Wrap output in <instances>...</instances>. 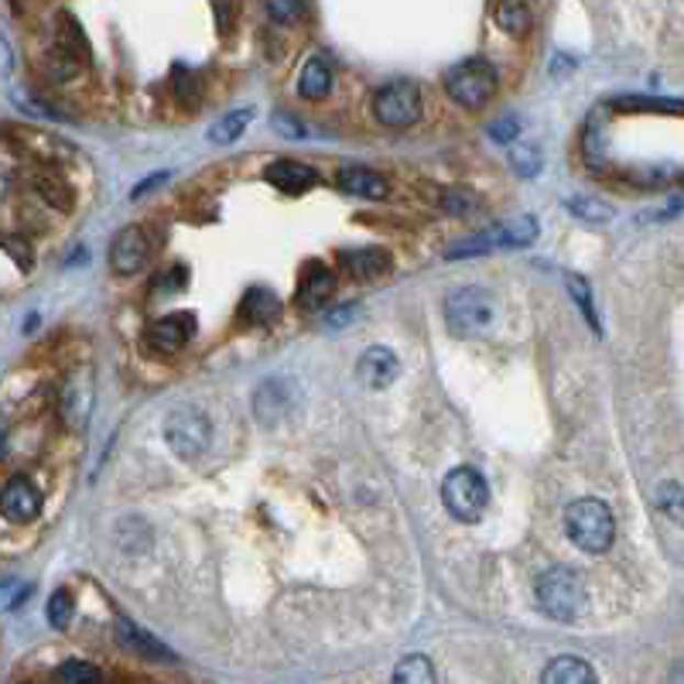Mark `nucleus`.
Returning <instances> with one entry per match:
<instances>
[{"mask_svg": "<svg viewBox=\"0 0 684 684\" xmlns=\"http://www.w3.org/2000/svg\"><path fill=\"white\" fill-rule=\"evenodd\" d=\"M569 209L578 220H588V223H609L616 216V209L603 199H569Z\"/></svg>", "mask_w": 684, "mask_h": 684, "instance_id": "24", "label": "nucleus"}, {"mask_svg": "<svg viewBox=\"0 0 684 684\" xmlns=\"http://www.w3.org/2000/svg\"><path fill=\"white\" fill-rule=\"evenodd\" d=\"M4 593H8V609H14V606L21 603V596H31V585L8 582V585H4Z\"/></svg>", "mask_w": 684, "mask_h": 684, "instance_id": "37", "label": "nucleus"}, {"mask_svg": "<svg viewBox=\"0 0 684 684\" xmlns=\"http://www.w3.org/2000/svg\"><path fill=\"white\" fill-rule=\"evenodd\" d=\"M168 181V175H154V178H147V181H141L137 189H134V199H141V196H147L154 185H165Z\"/></svg>", "mask_w": 684, "mask_h": 684, "instance_id": "39", "label": "nucleus"}, {"mask_svg": "<svg viewBox=\"0 0 684 684\" xmlns=\"http://www.w3.org/2000/svg\"><path fill=\"white\" fill-rule=\"evenodd\" d=\"M147 233L137 230V227H128V230H120L117 240L110 243V267L117 274H137L147 261Z\"/></svg>", "mask_w": 684, "mask_h": 684, "instance_id": "10", "label": "nucleus"}, {"mask_svg": "<svg viewBox=\"0 0 684 684\" xmlns=\"http://www.w3.org/2000/svg\"><path fill=\"white\" fill-rule=\"evenodd\" d=\"M489 137L500 141V144H510L514 137H520V120L517 117H507V120H496L489 128Z\"/></svg>", "mask_w": 684, "mask_h": 684, "instance_id": "34", "label": "nucleus"}, {"mask_svg": "<svg viewBox=\"0 0 684 684\" xmlns=\"http://www.w3.org/2000/svg\"><path fill=\"white\" fill-rule=\"evenodd\" d=\"M671 684H684V661H677V664H674V671H671Z\"/></svg>", "mask_w": 684, "mask_h": 684, "instance_id": "40", "label": "nucleus"}, {"mask_svg": "<svg viewBox=\"0 0 684 684\" xmlns=\"http://www.w3.org/2000/svg\"><path fill=\"white\" fill-rule=\"evenodd\" d=\"M335 291V274L329 271V264L322 261H308L305 271H301V285H298V308H305V312H316V308H322L329 301V295Z\"/></svg>", "mask_w": 684, "mask_h": 684, "instance_id": "9", "label": "nucleus"}, {"mask_svg": "<svg viewBox=\"0 0 684 684\" xmlns=\"http://www.w3.org/2000/svg\"><path fill=\"white\" fill-rule=\"evenodd\" d=\"M298 92L305 100H326L329 92H332V69H329V62L326 58H308L305 62V69L298 76Z\"/></svg>", "mask_w": 684, "mask_h": 684, "instance_id": "18", "label": "nucleus"}, {"mask_svg": "<svg viewBox=\"0 0 684 684\" xmlns=\"http://www.w3.org/2000/svg\"><path fill=\"white\" fill-rule=\"evenodd\" d=\"M493 295L486 288L465 285L445 298V322L455 335H483L493 326Z\"/></svg>", "mask_w": 684, "mask_h": 684, "instance_id": "4", "label": "nucleus"}, {"mask_svg": "<svg viewBox=\"0 0 684 684\" xmlns=\"http://www.w3.org/2000/svg\"><path fill=\"white\" fill-rule=\"evenodd\" d=\"M496 21H500V27L510 31V35H523V31L531 27V11L523 4H500L496 8Z\"/></svg>", "mask_w": 684, "mask_h": 684, "instance_id": "25", "label": "nucleus"}, {"mask_svg": "<svg viewBox=\"0 0 684 684\" xmlns=\"http://www.w3.org/2000/svg\"><path fill=\"white\" fill-rule=\"evenodd\" d=\"M0 507H4V517L14 523H27L42 514V493L31 486L24 476H14L4 486V496H0Z\"/></svg>", "mask_w": 684, "mask_h": 684, "instance_id": "12", "label": "nucleus"}, {"mask_svg": "<svg viewBox=\"0 0 684 684\" xmlns=\"http://www.w3.org/2000/svg\"><path fill=\"white\" fill-rule=\"evenodd\" d=\"M373 117H377L384 128H411L421 117V89L411 79H394L377 89L373 97Z\"/></svg>", "mask_w": 684, "mask_h": 684, "instance_id": "7", "label": "nucleus"}, {"mask_svg": "<svg viewBox=\"0 0 684 684\" xmlns=\"http://www.w3.org/2000/svg\"><path fill=\"white\" fill-rule=\"evenodd\" d=\"M192 332H196V316H189V312H172V316H165L158 322H151L144 342H147L151 353L172 356V353H178L185 342L192 339Z\"/></svg>", "mask_w": 684, "mask_h": 684, "instance_id": "8", "label": "nucleus"}, {"mask_svg": "<svg viewBox=\"0 0 684 684\" xmlns=\"http://www.w3.org/2000/svg\"><path fill=\"white\" fill-rule=\"evenodd\" d=\"M264 178L274 185L277 192H285V196H301V192H308V189H312V185L319 181V172H316L312 165H301V162L282 158V162L267 165Z\"/></svg>", "mask_w": 684, "mask_h": 684, "instance_id": "14", "label": "nucleus"}, {"mask_svg": "<svg viewBox=\"0 0 684 684\" xmlns=\"http://www.w3.org/2000/svg\"><path fill=\"white\" fill-rule=\"evenodd\" d=\"M117 640L131 650V654H137V658H147V661H175V654L172 650L162 643V640H154L147 630H141V627H134L131 619H117Z\"/></svg>", "mask_w": 684, "mask_h": 684, "instance_id": "16", "label": "nucleus"}, {"mask_svg": "<svg viewBox=\"0 0 684 684\" xmlns=\"http://www.w3.org/2000/svg\"><path fill=\"white\" fill-rule=\"evenodd\" d=\"M100 671L86 661H66L58 668V684H100Z\"/></svg>", "mask_w": 684, "mask_h": 684, "instance_id": "26", "label": "nucleus"}, {"mask_svg": "<svg viewBox=\"0 0 684 684\" xmlns=\"http://www.w3.org/2000/svg\"><path fill=\"white\" fill-rule=\"evenodd\" d=\"M390 684H439V677H434V668L424 654H408L394 668Z\"/></svg>", "mask_w": 684, "mask_h": 684, "instance_id": "21", "label": "nucleus"}, {"mask_svg": "<svg viewBox=\"0 0 684 684\" xmlns=\"http://www.w3.org/2000/svg\"><path fill=\"white\" fill-rule=\"evenodd\" d=\"M514 168H517L520 175H538V168H541L538 151H534V147H517V151H514Z\"/></svg>", "mask_w": 684, "mask_h": 684, "instance_id": "32", "label": "nucleus"}, {"mask_svg": "<svg viewBox=\"0 0 684 684\" xmlns=\"http://www.w3.org/2000/svg\"><path fill=\"white\" fill-rule=\"evenodd\" d=\"M196 89H199L196 76H189L185 69H175V97H178L181 107H189L196 100Z\"/></svg>", "mask_w": 684, "mask_h": 684, "instance_id": "30", "label": "nucleus"}, {"mask_svg": "<svg viewBox=\"0 0 684 684\" xmlns=\"http://www.w3.org/2000/svg\"><path fill=\"white\" fill-rule=\"evenodd\" d=\"M48 624L55 630H69V624H73V596L66 593V588H58V593L48 599Z\"/></svg>", "mask_w": 684, "mask_h": 684, "instance_id": "27", "label": "nucleus"}, {"mask_svg": "<svg viewBox=\"0 0 684 684\" xmlns=\"http://www.w3.org/2000/svg\"><path fill=\"white\" fill-rule=\"evenodd\" d=\"M35 189H42V196L48 199V202H58L62 209H69V196H66V185L62 181H52V178H35Z\"/></svg>", "mask_w": 684, "mask_h": 684, "instance_id": "31", "label": "nucleus"}, {"mask_svg": "<svg viewBox=\"0 0 684 684\" xmlns=\"http://www.w3.org/2000/svg\"><path fill=\"white\" fill-rule=\"evenodd\" d=\"M288 404H291V390H288L285 380H267V384L257 390V397H254L257 418H261L264 424H271L274 418H282V415L288 411Z\"/></svg>", "mask_w": 684, "mask_h": 684, "instance_id": "20", "label": "nucleus"}, {"mask_svg": "<svg viewBox=\"0 0 684 684\" xmlns=\"http://www.w3.org/2000/svg\"><path fill=\"white\" fill-rule=\"evenodd\" d=\"M267 18H274V21H295V18H301V4H285V0H271V4H267Z\"/></svg>", "mask_w": 684, "mask_h": 684, "instance_id": "36", "label": "nucleus"}, {"mask_svg": "<svg viewBox=\"0 0 684 684\" xmlns=\"http://www.w3.org/2000/svg\"><path fill=\"white\" fill-rule=\"evenodd\" d=\"M4 243H8V254H11V257H14V261L21 264V267H31V254H24V251H21V246H24V243H21L18 236H8Z\"/></svg>", "mask_w": 684, "mask_h": 684, "instance_id": "38", "label": "nucleus"}, {"mask_svg": "<svg viewBox=\"0 0 684 684\" xmlns=\"http://www.w3.org/2000/svg\"><path fill=\"white\" fill-rule=\"evenodd\" d=\"M534 596L544 616L558 619V624H572L585 609V582L575 569L569 565H551L538 575Z\"/></svg>", "mask_w": 684, "mask_h": 684, "instance_id": "1", "label": "nucleus"}, {"mask_svg": "<svg viewBox=\"0 0 684 684\" xmlns=\"http://www.w3.org/2000/svg\"><path fill=\"white\" fill-rule=\"evenodd\" d=\"M565 534L585 554H603V551H609L613 548V538H616L613 510L603 500H596V496H582V500L569 504V510H565Z\"/></svg>", "mask_w": 684, "mask_h": 684, "instance_id": "2", "label": "nucleus"}, {"mask_svg": "<svg viewBox=\"0 0 684 684\" xmlns=\"http://www.w3.org/2000/svg\"><path fill=\"white\" fill-rule=\"evenodd\" d=\"M339 267L346 271L353 282H377V277L390 274L394 261L380 246H356V251H342Z\"/></svg>", "mask_w": 684, "mask_h": 684, "instance_id": "11", "label": "nucleus"}, {"mask_svg": "<svg viewBox=\"0 0 684 684\" xmlns=\"http://www.w3.org/2000/svg\"><path fill=\"white\" fill-rule=\"evenodd\" d=\"M335 185H339V192L360 196V199H384L390 192V181L380 172L363 168V165H346L339 172Z\"/></svg>", "mask_w": 684, "mask_h": 684, "instance_id": "15", "label": "nucleus"}, {"mask_svg": "<svg viewBox=\"0 0 684 684\" xmlns=\"http://www.w3.org/2000/svg\"><path fill=\"white\" fill-rule=\"evenodd\" d=\"M565 282H569V291L575 295V301L582 305V312H585L588 326H593V332L603 335V326H599V319H596V308H593V295H588V285L582 282V277H575V274H569Z\"/></svg>", "mask_w": 684, "mask_h": 684, "instance_id": "28", "label": "nucleus"}, {"mask_svg": "<svg viewBox=\"0 0 684 684\" xmlns=\"http://www.w3.org/2000/svg\"><path fill=\"white\" fill-rule=\"evenodd\" d=\"M251 110H230L227 117H220L212 123V131H209V137L216 141V144H230V141H236L243 131H246V123H251Z\"/></svg>", "mask_w": 684, "mask_h": 684, "instance_id": "23", "label": "nucleus"}, {"mask_svg": "<svg viewBox=\"0 0 684 684\" xmlns=\"http://www.w3.org/2000/svg\"><path fill=\"white\" fill-rule=\"evenodd\" d=\"M212 439V424L199 408H178L165 421V442L181 462H196Z\"/></svg>", "mask_w": 684, "mask_h": 684, "instance_id": "6", "label": "nucleus"}, {"mask_svg": "<svg viewBox=\"0 0 684 684\" xmlns=\"http://www.w3.org/2000/svg\"><path fill=\"white\" fill-rule=\"evenodd\" d=\"M654 500H658V510H661L671 523L684 527V486H681V483L664 479V483L658 486V493H654Z\"/></svg>", "mask_w": 684, "mask_h": 684, "instance_id": "22", "label": "nucleus"}, {"mask_svg": "<svg viewBox=\"0 0 684 684\" xmlns=\"http://www.w3.org/2000/svg\"><path fill=\"white\" fill-rule=\"evenodd\" d=\"M541 684H599V677H596V671L588 668L582 658L565 654V658H554V661L544 668Z\"/></svg>", "mask_w": 684, "mask_h": 684, "instance_id": "17", "label": "nucleus"}, {"mask_svg": "<svg viewBox=\"0 0 684 684\" xmlns=\"http://www.w3.org/2000/svg\"><path fill=\"white\" fill-rule=\"evenodd\" d=\"M397 373H400V363L397 356L387 350V346H369L360 363H356V377L369 387V390H384L397 380Z\"/></svg>", "mask_w": 684, "mask_h": 684, "instance_id": "13", "label": "nucleus"}, {"mask_svg": "<svg viewBox=\"0 0 684 684\" xmlns=\"http://www.w3.org/2000/svg\"><path fill=\"white\" fill-rule=\"evenodd\" d=\"M282 316V298L267 288H251L243 295V319L251 326H271Z\"/></svg>", "mask_w": 684, "mask_h": 684, "instance_id": "19", "label": "nucleus"}, {"mask_svg": "<svg viewBox=\"0 0 684 684\" xmlns=\"http://www.w3.org/2000/svg\"><path fill=\"white\" fill-rule=\"evenodd\" d=\"M510 236H514V246L531 243V240L538 236V223H534V216H520L517 223H510Z\"/></svg>", "mask_w": 684, "mask_h": 684, "instance_id": "33", "label": "nucleus"}, {"mask_svg": "<svg viewBox=\"0 0 684 684\" xmlns=\"http://www.w3.org/2000/svg\"><path fill=\"white\" fill-rule=\"evenodd\" d=\"M274 131H282L285 137H305V123L291 113H274Z\"/></svg>", "mask_w": 684, "mask_h": 684, "instance_id": "35", "label": "nucleus"}, {"mask_svg": "<svg viewBox=\"0 0 684 684\" xmlns=\"http://www.w3.org/2000/svg\"><path fill=\"white\" fill-rule=\"evenodd\" d=\"M445 92L452 97V103H459L465 110H479L493 100V92H496V69L486 58L459 62V66L445 76Z\"/></svg>", "mask_w": 684, "mask_h": 684, "instance_id": "5", "label": "nucleus"}, {"mask_svg": "<svg viewBox=\"0 0 684 684\" xmlns=\"http://www.w3.org/2000/svg\"><path fill=\"white\" fill-rule=\"evenodd\" d=\"M442 500H445V510L462 520V523H476L489 504V489H486V479L470 470V465H459L452 470L442 483Z\"/></svg>", "mask_w": 684, "mask_h": 684, "instance_id": "3", "label": "nucleus"}, {"mask_svg": "<svg viewBox=\"0 0 684 684\" xmlns=\"http://www.w3.org/2000/svg\"><path fill=\"white\" fill-rule=\"evenodd\" d=\"M442 209L452 212V216H465V212H476L479 209V199L473 192H465V189H452V192H445Z\"/></svg>", "mask_w": 684, "mask_h": 684, "instance_id": "29", "label": "nucleus"}]
</instances>
